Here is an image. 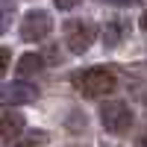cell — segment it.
<instances>
[{"mask_svg": "<svg viewBox=\"0 0 147 147\" xmlns=\"http://www.w3.org/2000/svg\"><path fill=\"white\" fill-rule=\"evenodd\" d=\"M118 85V77L109 68H85L74 74V88L85 97H106Z\"/></svg>", "mask_w": 147, "mask_h": 147, "instance_id": "6da1fadb", "label": "cell"}, {"mask_svg": "<svg viewBox=\"0 0 147 147\" xmlns=\"http://www.w3.org/2000/svg\"><path fill=\"white\" fill-rule=\"evenodd\" d=\"M94 35H97V27L91 21H68L65 24V44L74 53H85L94 44Z\"/></svg>", "mask_w": 147, "mask_h": 147, "instance_id": "7a4b0ae2", "label": "cell"}, {"mask_svg": "<svg viewBox=\"0 0 147 147\" xmlns=\"http://www.w3.org/2000/svg\"><path fill=\"white\" fill-rule=\"evenodd\" d=\"M100 121H103V127L109 132H127L132 127V112H129V106L127 103H121V100H112V103H103L100 109Z\"/></svg>", "mask_w": 147, "mask_h": 147, "instance_id": "3957f363", "label": "cell"}, {"mask_svg": "<svg viewBox=\"0 0 147 147\" xmlns=\"http://www.w3.org/2000/svg\"><path fill=\"white\" fill-rule=\"evenodd\" d=\"M50 30H53V21H50V15L41 12V9L27 12L24 21H21V38H24V41H41Z\"/></svg>", "mask_w": 147, "mask_h": 147, "instance_id": "277c9868", "label": "cell"}, {"mask_svg": "<svg viewBox=\"0 0 147 147\" xmlns=\"http://www.w3.org/2000/svg\"><path fill=\"white\" fill-rule=\"evenodd\" d=\"M38 97V88L30 82H6L0 85V103L3 106H21V103H32Z\"/></svg>", "mask_w": 147, "mask_h": 147, "instance_id": "5b68a950", "label": "cell"}, {"mask_svg": "<svg viewBox=\"0 0 147 147\" xmlns=\"http://www.w3.org/2000/svg\"><path fill=\"white\" fill-rule=\"evenodd\" d=\"M24 127L21 112H0V144H15L24 136Z\"/></svg>", "mask_w": 147, "mask_h": 147, "instance_id": "8992f818", "label": "cell"}, {"mask_svg": "<svg viewBox=\"0 0 147 147\" xmlns=\"http://www.w3.org/2000/svg\"><path fill=\"white\" fill-rule=\"evenodd\" d=\"M41 68H44V59L38 53H24L18 59V77H30V74L41 71Z\"/></svg>", "mask_w": 147, "mask_h": 147, "instance_id": "52a82bcc", "label": "cell"}, {"mask_svg": "<svg viewBox=\"0 0 147 147\" xmlns=\"http://www.w3.org/2000/svg\"><path fill=\"white\" fill-rule=\"evenodd\" d=\"M47 141V136L41 129H24V136L12 144V147H38V144H44Z\"/></svg>", "mask_w": 147, "mask_h": 147, "instance_id": "ba28073f", "label": "cell"}, {"mask_svg": "<svg viewBox=\"0 0 147 147\" xmlns=\"http://www.w3.org/2000/svg\"><path fill=\"white\" fill-rule=\"evenodd\" d=\"M12 0H0V32H6L9 30V24H12Z\"/></svg>", "mask_w": 147, "mask_h": 147, "instance_id": "9c48e42d", "label": "cell"}, {"mask_svg": "<svg viewBox=\"0 0 147 147\" xmlns=\"http://www.w3.org/2000/svg\"><path fill=\"white\" fill-rule=\"evenodd\" d=\"M121 35H124V24H106V47H112L121 41Z\"/></svg>", "mask_w": 147, "mask_h": 147, "instance_id": "30bf717a", "label": "cell"}, {"mask_svg": "<svg viewBox=\"0 0 147 147\" xmlns=\"http://www.w3.org/2000/svg\"><path fill=\"white\" fill-rule=\"evenodd\" d=\"M9 59H12V53L6 50V47H0V77L6 74V68H9Z\"/></svg>", "mask_w": 147, "mask_h": 147, "instance_id": "8fae6325", "label": "cell"}, {"mask_svg": "<svg viewBox=\"0 0 147 147\" xmlns=\"http://www.w3.org/2000/svg\"><path fill=\"white\" fill-rule=\"evenodd\" d=\"M53 3H56L59 9H74V6H80L82 0H53Z\"/></svg>", "mask_w": 147, "mask_h": 147, "instance_id": "7c38bea8", "label": "cell"}, {"mask_svg": "<svg viewBox=\"0 0 147 147\" xmlns=\"http://www.w3.org/2000/svg\"><path fill=\"white\" fill-rule=\"evenodd\" d=\"M136 147H147V127H144V132L136 138Z\"/></svg>", "mask_w": 147, "mask_h": 147, "instance_id": "4fadbf2b", "label": "cell"}, {"mask_svg": "<svg viewBox=\"0 0 147 147\" xmlns=\"http://www.w3.org/2000/svg\"><path fill=\"white\" fill-rule=\"evenodd\" d=\"M141 30H147V12L141 15Z\"/></svg>", "mask_w": 147, "mask_h": 147, "instance_id": "5bb4252c", "label": "cell"}, {"mask_svg": "<svg viewBox=\"0 0 147 147\" xmlns=\"http://www.w3.org/2000/svg\"><path fill=\"white\" fill-rule=\"evenodd\" d=\"M112 3H132V0H112Z\"/></svg>", "mask_w": 147, "mask_h": 147, "instance_id": "9a60e30c", "label": "cell"}]
</instances>
